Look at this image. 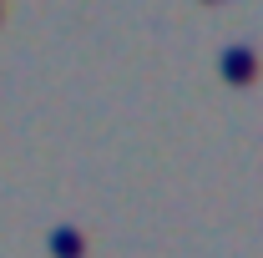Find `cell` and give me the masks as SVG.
<instances>
[{"label": "cell", "instance_id": "cell-2", "mask_svg": "<svg viewBox=\"0 0 263 258\" xmlns=\"http://www.w3.org/2000/svg\"><path fill=\"white\" fill-rule=\"evenodd\" d=\"M56 253H61V258H76V253H81V238H76L71 228H61V233H56Z\"/></svg>", "mask_w": 263, "mask_h": 258}, {"label": "cell", "instance_id": "cell-1", "mask_svg": "<svg viewBox=\"0 0 263 258\" xmlns=\"http://www.w3.org/2000/svg\"><path fill=\"white\" fill-rule=\"evenodd\" d=\"M223 76H228L233 86H248V81L258 76V56H253L248 46H233L228 56H223Z\"/></svg>", "mask_w": 263, "mask_h": 258}]
</instances>
